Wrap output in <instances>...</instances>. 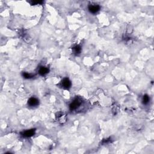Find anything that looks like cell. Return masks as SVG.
<instances>
[{"label": "cell", "mask_w": 154, "mask_h": 154, "mask_svg": "<svg viewBox=\"0 0 154 154\" xmlns=\"http://www.w3.org/2000/svg\"><path fill=\"white\" fill-rule=\"evenodd\" d=\"M42 3V1H31V5H36L38 4H41V3Z\"/></svg>", "instance_id": "obj_10"}, {"label": "cell", "mask_w": 154, "mask_h": 154, "mask_svg": "<svg viewBox=\"0 0 154 154\" xmlns=\"http://www.w3.org/2000/svg\"><path fill=\"white\" fill-rule=\"evenodd\" d=\"M28 104L30 107H36L39 104V101L36 98L32 97L28 99Z\"/></svg>", "instance_id": "obj_3"}, {"label": "cell", "mask_w": 154, "mask_h": 154, "mask_svg": "<svg viewBox=\"0 0 154 154\" xmlns=\"http://www.w3.org/2000/svg\"><path fill=\"white\" fill-rule=\"evenodd\" d=\"M38 72V73H39L41 76H44V75H46L48 72H49V69L46 67L42 66L40 67Z\"/></svg>", "instance_id": "obj_6"}, {"label": "cell", "mask_w": 154, "mask_h": 154, "mask_svg": "<svg viewBox=\"0 0 154 154\" xmlns=\"http://www.w3.org/2000/svg\"><path fill=\"white\" fill-rule=\"evenodd\" d=\"M22 76H24V78H27V79H30V78H33L34 75L30 74V73H27V72H23V73H22Z\"/></svg>", "instance_id": "obj_9"}, {"label": "cell", "mask_w": 154, "mask_h": 154, "mask_svg": "<svg viewBox=\"0 0 154 154\" xmlns=\"http://www.w3.org/2000/svg\"><path fill=\"white\" fill-rule=\"evenodd\" d=\"M81 48L80 47L79 45H76L73 48V51L75 55H78V54H79L81 52Z\"/></svg>", "instance_id": "obj_7"}, {"label": "cell", "mask_w": 154, "mask_h": 154, "mask_svg": "<svg viewBox=\"0 0 154 154\" xmlns=\"http://www.w3.org/2000/svg\"><path fill=\"white\" fill-rule=\"evenodd\" d=\"M61 85H62L63 88H64V89H69L71 87L72 83L69 78H66L62 80V83H61Z\"/></svg>", "instance_id": "obj_1"}, {"label": "cell", "mask_w": 154, "mask_h": 154, "mask_svg": "<svg viewBox=\"0 0 154 154\" xmlns=\"http://www.w3.org/2000/svg\"><path fill=\"white\" fill-rule=\"evenodd\" d=\"M81 105V101L78 100V99H75L69 105V108L70 110H76L80 107V105Z\"/></svg>", "instance_id": "obj_2"}, {"label": "cell", "mask_w": 154, "mask_h": 154, "mask_svg": "<svg viewBox=\"0 0 154 154\" xmlns=\"http://www.w3.org/2000/svg\"><path fill=\"white\" fill-rule=\"evenodd\" d=\"M149 101H150V98H149V96L147 94H145V95L143 96V98L142 99L143 103L144 104H147L149 103Z\"/></svg>", "instance_id": "obj_8"}, {"label": "cell", "mask_w": 154, "mask_h": 154, "mask_svg": "<svg viewBox=\"0 0 154 154\" xmlns=\"http://www.w3.org/2000/svg\"><path fill=\"white\" fill-rule=\"evenodd\" d=\"M35 134V129H28L22 132V136L24 137H32Z\"/></svg>", "instance_id": "obj_5"}, {"label": "cell", "mask_w": 154, "mask_h": 154, "mask_svg": "<svg viewBox=\"0 0 154 154\" xmlns=\"http://www.w3.org/2000/svg\"><path fill=\"white\" fill-rule=\"evenodd\" d=\"M100 10V6L97 4H90L89 6V10L91 13H96Z\"/></svg>", "instance_id": "obj_4"}]
</instances>
